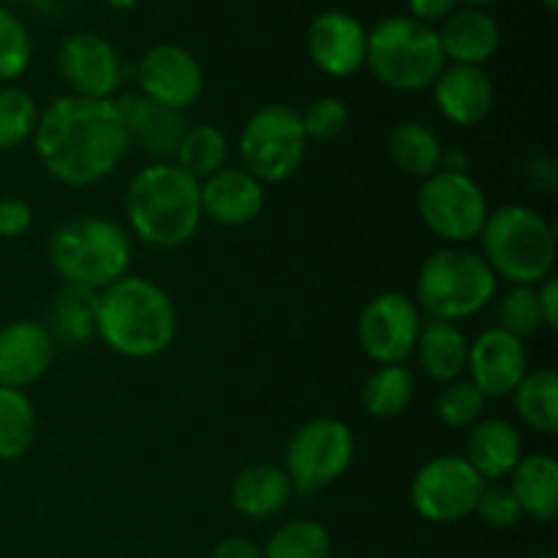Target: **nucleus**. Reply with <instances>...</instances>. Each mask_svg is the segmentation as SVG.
<instances>
[{
	"label": "nucleus",
	"instance_id": "nucleus-1",
	"mask_svg": "<svg viewBox=\"0 0 558 558\" xmlns=\"http://www.w3.org/2000/svg\"><path fill=\"white\" fill-rule=\"evenodd\" d=\"M33 136L47 172L74 189L112 174L131 147L112 98H54L38 114Z\"/></svg>",
	"mask_w": 558,
	"mask_h": 558
},
{
	"label": "nucleus",
	"instance_id": "nucleus-2",
	"mask_svg": "<svg viewBox=\"0 0 558 558\" xmlns=\"http://www.w3.org/2000/svg\"><path fill=\"white\" fill-rule=\"evenodd\" d=\"M96 332L112 352L131 360L158 357L178 332V314L158 283L123 276L98 294Z\"/></svg>",
	"mask_w": 558,
	"mask_h": 558
},
{
	"label": "nucleus",
	"instance_id": "nucleus-3",
	"mask_svg": "<svg viewBox=\"0 0 558 558\" xmlns=\"http://www.w3.org/2000/svg\"><path fill=\"white\" fill-rule=\"evenodd\" d=\"M123 207L136 238L156 248H178L202 223L199 180L178 163L156 161L134 174Z\"/></svg>",
	"mask_w": 558,
	"mask_h": 558
},
{
	"label": "nucleus",
	"instance_id": "nucleus-4",
	"mask_svg": "<svg viewBox=\"0 0 558 558\" xmlns=\"http://www.w3.org/2000/svg\"><path fill=\"white\" fill-rule=\"evenodd\" d=\"M483 259L496 278L515 287H537L554 276L556 232L543 213L526 205H505L488 213L483 232Z\"/></svg>",
	"mask_w": 558,
	"mask_h": 558
},
{
	"label": "nucleus",
	"instance_id": "nucleus-5",
	"mask_svg": "<svg viewBox=\"0 0 558 558\" xmlns=\"http://www.w3.org/2000/svg\"><path fill=\"white\" fill-rule=\"evenodd\" d=\"M365 65L381 85L417 93L434 85L447 58L434 27L412 16H387L368 31Z\"/></svg>",
	"mask_w": 558,
	"mask_h": 558
},
{
	"label": "nucleus",
	"instance_id": "nucleus-6",
	"mask_svg": "<svg viewBox=\"0 0 558 558\" xmlns=\"http://www.w3.org/2000/svg\"><path fill=\"white\" fill-rule=\"evenodd\" d=\"M52 267L65 283L87 289H107L129 270L131 243L123 229L107 218H76L49 240Z\"/></svg>",
	"mask_w": 558,
	"mask_h": 558
},
{
	"label": "nucleus",
	"instance_id": "nucleus-7",
	"mask_svg": "<svg viewBox=\"0 0 558 558\" xmlns=\"http://www.w3.org/2000/svg\"><path fill=\"white\" fill-rule=\"evenodd\" d=\"M496 276L483 256L461 248L430 254L420 267L417 300L434 319L458 322L488 308Z\"/></svg>",
	"mask_w": 558,
	"mask_h": 558
},
{
	"label": "nucleus",
	"instance_id": "nucleus-8",
	"mask_svg": "<svg viewBox=\"0 0 558 558\" xmlns=\"http://www.w3.org/2000/svg\"><path fill=\"white\" fill-rule=\"evenodd\" d=\"M305 145L308 136L298 109L289 104H267L251 114L240 134L243 169L259 183H283L303 167Z\"/></svg>",
	"mask_w": 558,
	"mask_h": 558
},
{
	"label": "nucleus",
	"instance_id": "nucleus-9",
	"mask_svg": "<svg viewBox=\"0 0 558 558\" xmlns=\"http://www.w3.org/2000/svg\"><path fill=\"white\" fill-rule=\"evenodd\" d=\"M417 210L425 227L450 243H469L480 238L488 221V199L469 174L439 169L423 180Z\"/></svg>",
	"mask_w": 558,
	"mask_h": 558
},
{
	"label": "nucleus",
	"instance_id": "nucleus-10",
	"mask_svg": "<svg viewBox=\"0 0 558 558\" xmlns=\"http://www.w3.org/2000/svg\"><path fill=\"white\" fill-rule=\"evenodd\" d=\"M354 458V436L347 423L319 417L294 430L287 447V469L298 490H319L343 477Z\"/></svg>",
	"mask_w": 558,
	"mask_h": 558
},
{
	"label": "nucleus",
	"instance_id": "nucleus-11",
	"mask_svg": "<svg viewBox=\"0 0 558 558\" xmlns=\"http://www.w3.org/2000/svg\"><path fill=\"white\" fill-rule=\"evenodd\" d=\"M485 480L463 456H439L412 480V505L430 523H456L472 515Z\"/></svg>",
	"mask_w": 558,
	"mask_h": 558
},
{
	"label": "nucleus",
	"instance_id": "nucleus-12",
	"mask_svg": "<svg viewBox=\"0 0 558 558\" xmlns=\"http://www.w3.org/2000/svg\"><path fill=\"white\" fill-rule=\"evenodd\" d=\"M420 308L401 292L376 294L360 314V343L379 365H403L417 349Z\"/></svg>",
	"mask_w": 558,
	"mask_h": 558
},
{
	"label": "nucleus",
	"instance_id": "nucleus-13",
	"mask_svg": "<svg viewBox=\"0 0 558 558\" xmlns=\"http://www.w3.org/2000/svg\"><path fill=\"white\" fill-rule=\"evenodd\" d=\"M142 96L167 109H189L205 87L202 65L178 44H156L140 60Z\"/></svg>",
	"mask_w": 558,
	"mask_h": 558
},
{
	"label": "nucleus",
	"instance_id": "nucleus-14",
	"mask_svg": "<svg viewBox=\"0 0 558 558\" xmlns=\"http://www.w3.org/2000/svg\"><path fill=\"white\" fill-rule=\"evenodd\" d=\"M58 69L65 85L82 98H109L120 85V58L107 38L96 33H74L60 44Z\"/></svg>",
	"mask_w": 558,
	"mask_h": 558
},
{
	"label": "nucleus",
	"instance_id": "nucleus-15",
	"mask_svg": "<svg viewBox=\"0 0 558 558\" xmlns=\"http://www.w3.org/2000/svg\"><path fill=\"white\" fill-rule=\"evenodd\" d=\"M308 54L319 71L330 76H352L365 65L368 31L347 11H322L308 25Z\"/></svg>",
	"mask_w": 558,
	"mask_h": 558
},
{
	"label": "nucleus",
	"instance_id": "nucleus-16",
	"mask_svg": "<svg viewBox=\"0 0 558 558\" xmlns=\"http://www.w3.org/2000/svg\"><path fill=\"white\" fill-rule=\"evenodd\" d=\"M526 347L521 338L510 336L501 327L485 330L469 347L466 368L472 374V385L485 398H507L515 392L526 371Z\"/></svg>",
	"mask_w": 558,
	"mask_h": 558
},
{
	"label": "nucleus",
	"instance_id": "nucleus-17",
	"mask_svg": "<svg viewBox=\"0 0 558 558\" xmlns=\"http://www.w3.org/2000/svg\"><path fill=\"white\" fill-rule=\"evenodd\" d=\"M112 104L125 134H129V145H140L156 161H172L185 131H189L183 112L158 107L142 93H125Z\"/></svg>",
	"mask_w": 558,
	"mask_h": 558
},
{
	"label": "nucleus",
	"instance_id": "nucleus-18",
	"mask_svg": "<svg viewBox=\"0 0 558 558\" xmlns=\"http://www.w3.org/2000/svg\"><path fill=\"white\" fill-rule=\"evenodd\" d=\"M54 357L52 332L36 322H11L0 330V387L22 390L47 374Z\"/></svg>",
	"mask_w": 558,
	"mask_h": 558
},
{
	"label": "nucleus",
	"instance_id": "nucleus-19",
	"mask_svg": "<svg viewBox=\"0 0 558 558\" xmlns=\"http://www.w3.org/2000/svg\"><path fill=\"white\" fill-rule=\"evenodd\" d=\"M202 216L221 227H245L265 207V183L245 169L223 167L199 183Z\"/></svg>",
	"mask_w": 558,
	"mask_h": 558
},
{
	"label": "nucleus",
	"instance_id": "nucleus-20",
	"mask_svg": "<svg viewBox=\"0 0 558 558\" xmlns=\"http://www.w3.org/2000/svg\"><path fill=\"white\" fill-rule=\"evenodd\" d=\"M430 87L439 112L456 125H477L494 112V80L480 65H445Z\"/></svg>",
	"mask_w": 558,
	"mask_h": 558
},
{
	"label": "nucleus",
	"instance_id": "nucleus-21",
	"mask_svg": "<svg viewBox=\"0 0 558 558\" xmlns=\"http://www.w3.org/2000/svg\"><path fill=\"white\" fill-rule=\"evenodd\" d=\"M445 58L456 65H480L488 63L501 44V27L485 9H456L439 31Z\"/></svg>",
	"mask_w": 558,
	"mask_h": 558
},
{
	"label": "nucleus",
	"instance_id": "nucleus-22",
	"mask_svg": "<svg viewBox=\"0 0 558 558\" xmlns=\"http://www.w3.org/2000/svg\"><path fill=\"white\" fill-rule=\"evenodd\" d=\"M521 434L507 420H483L474 423L466 445V461L474 472L488 480L510 477L521 461Z\"/></svg>",
	"mask_w": 558,
	"mask_h": 558
},
{
	"label": "nucleus",
	"instance_id": "nucleus-23",
	"mask_svg": "<svg viewBox=\"0 0 558 558\" xmlns=\"http://www.w3.org/2000/svg\"><path fill=\"white\" fill-rule=\"evenodd\" d=\"M292 480L283 469L270 466V463H256V466L243 469L232 483V505L240 515L272 518L289 505L292 499Z\"/></svg>",
	"mask_w": 558,
	"mask_h": 558
},
{
	"label": "nucleus",
	"instance_id": "nucleus-24",
	"mask_svg": "<svg viewBox=\"0 0 558 558\" xmlns=\"http://www.w3.org/2000/svg\"><path fill=\"white\" fill-rule=\"evenodd\" d=\"M512 496L523 515L554 521L558 515V463L550 456H526L512 469Z\"/></svg>",
	"mask_w": 558,
	"mask_h": 558
},
{
	"label": "nucleus",
	"instance_id": "nucleus-25",
	"mask_svg": "<svg viewBox=\"0 0 558 558\" xmlns=\"http://www.w3.org/2000/svg\"><path fill=\"white\" fill-rule=\"evenodd\" d=\"M417 357L425 374L434 381H456L466 371L469 341L452 322L434 319L420 330Z\"/></svg>",
	"mask_w": 558,
	"mask_h": 558
},
{
	"label": "nucleus",
	"instance_id": "nucleus-26",
	"mask_svg": "<svg viewBox=\"0 0 558 558\" xmlns=\"http://www.w3.org/2000/svg\"><path fill=\"white\" fill-rule=\"evenodd\" d=\"M98 294L96 289L80 287V283H63L52 300V311H49V327L52 338L69 343V347H80L96 336L98 325Z\"/></svg>",
	"mask_w": 558,
	"mask_h": 558
},
{
	"label": "nucleus",
	"instance_id": "nucleus-27",
	"mask_svg": "<svg viewBox=\"0 0 558 558\" xmlns=\"http://www.w3.org/2000/svg\"><path fill=\"white\" fill-rule=\"evenodd\" d=\"M392 163L412 178H430L441 169L445 153H441L439 136L423 123H401L390 131L387 140Z\"/></svg>",
	"mask_w": 558,
	"mask_h": 558
},
{
	"label": "nucleus",
	"instance_id": "nucleus-28",
	"mask_svg": "<svg viewBox=\"0 0 558 558\" xmlns=\"http://www.w3.org/2000/svg\"><path fill=\"white\" fill-rule=\"evenodd\" d=\"M515 412L532 430L554 436L558 430V376L554 368H537L515 387Z\"/></svg>",
	"mask_w": 558,
	"mask_h": 558
},
{
	"label": "nucleus",
	"instance_id": "nucleus-29",
	"mask_svg": "<svg viewBox=\"0 0 558 558\" xmlns=\"http://www.w3.org/2000/svg\"><path fill=\"white\" fill-rule=\"evenodd\" d=\"M414 396V376L407 365H381L363 387V407L371 417L392 420L407 412Z\"/></svg>",
	"mask_w": 558,
	"mask_h": 558
},
{
	"label": "nucleus",
	"instance_id": "nucleus-30",
	"mask_svg": "<svg viewBox=\"0 0 558 558\" xmlns=\"http://www.w3.org/2000/svg\"><path fill=\"white\" fill-rule=\"evenodd\" d=\"M36 439V412L22 390L0 387V461H16Z\"/></svg>",
	"mask_w": 558,
	"mask_h": 558
},
{
	"label": "nucleus",
	"instance_id": "nucleus-31",
	"mask_svg": "<svg viewBox=\"0 0 558 558\" xmlns=\"http://www.w3.org/2000/svg\"><path fill=\"white\" fill-rule=\"evenodd\" d=\"M227 156V136H223L216 125H194V129L185 131L172 163H178L183 172H189L191 178L202 183L205 178L216 174L218 169H223Z\"/></svg>",
	"mask_w": 558,
	"mask_h": 558
},
{
	"label": "nucleus",
	"instance_id": "nucleus-32",
	"mask_svg": "<svg viewBox=\"0 0 558 558\" xmlns=\"http://www.w3.org/2000/svg\"><path fill=\"white\" fill-rule=\"evenodd\" d=\"M262 554L265 558H330V534L316 521L283 523Z\"/></svg>",
	"mask_w": 558,
	"mask_h": 558
},
{
	"label": "nucleus",
	"instance_id": "nucleus-33",
	"mask_svg": "<svg viewBox=\"0 0 558 558\" xmlns=\"http://www.w3.org/2000/svg\"><path fill=\"white\" fill-rule=\"evenodd\" d=\"M38 123L36 101L20 87H0V150L25 145Z\"/></svg>",
	"mask_w": 558,
	"mask_h": 558
},
{
	"label": "nucleus",
	"instance_id": "nucleus-34",
	"mask_svg": "<svg viewBox=\"0 0 558 558\" xmlns=\"http://www.w3.org/2000/svg\"><path fill=\"white\" fill-rule=\"evenodd\" d=\"M33 58V41L27 27L14 11L0 5V82H11L25 74Z\"/></svg>",
	"mask_w": 558,
	"mask_h": 558
},
{
	"label": "nucleus",
	"instance_id": "nucleus-35",
	"mask_svg": "<svg viewBox=\"0 0 558 558\" xmlns=\"http://www.w3.org/2000/svg\"><path fill=\"white\" fill-rule=\"evenodd\" d=\"M499 327L515 338H529L543 327L537 305V287H512L499 305Z\"/></svg>",
	"mask_w": 558,
	"mask_h": 558
},
{
	"label": "nucleus",
	"instance_id": "nucleus-36",
	"mask_svg": "<svg viewBox=\"0 0 558 558\" xmlns=\"http://www.w3.org/2000/svg\"><path fill=\"white\" fill-rule=\"evenodd\" d=\"M485 401L488 398L472 385V381H452L447 390L439 396V420L450 428H472L485 412Z\"/></svg>",
	"mask_w": 558,
	"mask_h": 558
},
{
	"label": "nucleus",
	"instance_id": "nucleus-37",
	"mask_svg": "<svg viewBox=\"0 0 558 558\" xmlns=\"http://www.w3.org/2000/svg\"><path fill=\"white\" fill-rule=\"evenodd\" d=\"M300 120H303L305 136L314 142H330L336 136L343 134L349 123L347 104L338 101V98H316L305 107V112H300Z\"/></svg>",
	"mask_w": 558,
	"mask_h": 558
},
{
	"label": "nucleus",
	"instance_id": "nucleus-38",
	"mask_svg": "<svg viewBox=\"0 0 558 558\" xmlns=\"http://www.w3.org/2000/svg\"><path fill=\"white\" fill-rule=\"evenodd\" d=\"M474 512H477V515L494 529H510L523 518V512H521V507H518L512 490L501 488V485H494V488H488V485H485L483 494H480L477 507H474Z\"/></svg>",
	"mask_w": 558,
	"mask_h": 558
},
{
	"label": "nucleus",
	"instance_id": "nucleus-39",
	"mask_svg": "<svg viewBox=\"0 0 558 558\" xmlns=\"http://www.w3.org/2000/svg\"><path fill=\"white\" fill-rule=\"evenodd\" d=\"M33 213L22 199L5 196L0 199V238H20L31 229Z\"/></svg>",
	"mask_w": 558,
	"mask_h": 558
},
{
	"label": "nucleus",
	"instance_id": "nucleus-40",
	"mask_svg": "<svg viewBox=\"0 0 558 558\" xmlns=\"http://www.w3.org/2000/svg\"><path fill=\"white\" fill-rule=\"evenodd\" d=\"M456 9H458V0H409L412 20L423 22V25L445 22Z\"/></svg>",
	"mask_w": 558,
	"mask_h": 558
},
{
	"label": "nucleus",
	"instance_id": "nucleus-41",
	"mask_svg": "<svg viewBox=\"0 0 558 558\" xmlns=\"http://www.w3.org/2000/svg\"><path fill=\"white\" fill-rule=\"evenodd\" d=\"M537 305L539 314H543V325L556 330L558 327V281L554 276L545 278L543 283H537Z\"/></svg>",
	"mask_w": 558,
	"mask_h": 558
},
{
	"label": "nucleus",
	"instance_id": "nucleus-42",
	"mask_svg": "<svg viewBox=\"0 0 558 558\" xmlns=\"http://www.w3.org/2000/svg\"><path fill=\"white\" fill-rule=\"evenodd\" d=\"M213 558H265V554L251 539L227 537L213 548Z\"/></svg>",
	"mask_w": 558,
	"mask_h": 558
},
{
	"label": "nucleus",
	"instance_id": "nucleus-43",
	"mask_svg": "<svg viewBox=\"0 0 558 558\" xmlns=\"http://www.w3.org/2000/svg\"><path fill=\"white\" fill-rule=\"evenodd\" d=\"M104 3L112 5V9H118V11H129V9H134V5H140V0H104Z\"/></svg>",
	"mask_w": 558,
	"mask_h": 558
},
{
	"label": "nucleus",
	"instance_id": "nucleus-44",
	"mask_svg": "<svg viewBox=\"0 0 558 558\" xmlns=\"http://www.w3.org/2000/svg\"><path fill=\"white\" fill-rule=\"evenodd\" d=\"M458 3H463L466 9H485V5H494L496 0H458Z\"/></svg>",
	"mask_w": 558,
	"mask_h": 558
},
{
	"label": "nucleus",
	"instance_id": "nucleus-45",
	"mask_svg": "<svg viewBox=\"0 0 558 558\" xmlns=\"http://www.w3.org/2000/svg\"><path fill=\"white\" fill-rule=\"evenodd\" d=\"M543 5L550 11V14H554V11L558 9V0H543Z\"/></svg>",
	"mask_w": 558,
	"mask_h": 558
},
{
	"label": "nucleus",
	"instance_id": "nucleus-46",
	"mask_svg": "<svg viewBox=\"0 0 558 558\" xmlns=\"http://www.w3.org/2000/svg\"><path fill=\"white\" fill-rule=\"evenodd\" d=\"M0 3H27V0H0Z\"/></svg>",
	"mask_w": 558,
	"mask_h": 558
},
{
	"label": "nucleus",
	"instance_id": "nucleus-47",
	"mask_svg": "<svg viewBox=\"0 0 558 558\" xmlns=\"http://www.w3.org/2000/svg\"><path fill=\"white\" fill-rule=\"evenodd\" d=\"M532 558H556V556H550V554H539V556H532Z\"/></svg>",
	"mask_w": 558,
	"mask_h": 558
}]
</instances>
